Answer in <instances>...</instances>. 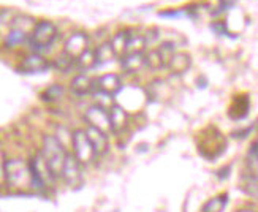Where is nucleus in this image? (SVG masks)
Returning a JSON list of instances; mask_svg holds the SVG:
<instances>
[{
  "instance_id": "nucleus-1",
  "label": "nucleus",
  "mask_w": 258,
  "mask_h": 212,
  "mask_svg": "<svg viewBox=\"0 0 258 212\" xmlns=\"http://www.w3.org/2000/svg\"><path fill=\"white\" fill-rule=\"evenodd\" d=\"M41 155H43L44 162L48 163L52 174L55 176V179L62 177L65 160H67V155H69V152H67V149L63 146V143L54 135L43 136Z\"/></svg>"
},
{
  "instance_id": "nucleus-2",
  "label": "nucleus",
  "mask_w": 258,
  "mask_h": 212,
  "mask_svg": "<svg viewBox=\"0 0 258 212\" xmlns=\"http://www.w3.org/2000/svg\"><path fill=\"white\" fill-rule=\"evenodd\" d=\"M57 35H59V30L51 21H40L37 22L35 29L32 30L27 41L32 51L40 54L41 51H46L52 46L54 41L57 40Z\"/></svg>"
},
{
  "instance_id": "nucleus-3",
  "label": "nucleus",
  "mask_w": 258,
  "mask_h": 212,
  "mask_svg": "<svg viewBox=\"0 0 258 212\" xmlns=\"http://www.w3.org/2000/svg\"><path fill=\"white\" fill-rule=\"evenodd\" d=\"M29 168H30V181H32L30 184L33 185V188H37L38 192H44L55 181V176L49 170V166L44 162L41 154L30 159Z\"/></svg>"
},
{
  "instance_id": "nucleus-4",
  "label": "nucleus",
  "mask_w": 258,
  "mask_h": 212,
  "mask_svg": "<svg viewBox=\"0 0 258 212\" xmlns=\"http://www.w3.org/2000/svg\"><path fill=\"white\" fill-rule=\"evenodd\" d=\"M72 148H73V154L75 157L81 162L83 166L91 165L92 162H95V159L98 155L95 154V149L92 146L91 139H89L86 128H76L72 133Z\"/></svg>"
},
{
  "instance_id": "nucleus-5",
  "label": "nucleus",
  "mask_w": 258,
  "mask_h": 212,
  "mask_svg": "<svg viewBox=\"0 0 258 212\" xmlns=\"http://www.w3.org/2000/svg\"><path fill=\"white\" fill-rule=\"evenodd\" d=\"M4 177L8 185H21L24 182H32L30 181V168L29 163H24L22 160H7L4 154V165H2Z\"/></svg>"
},
{
  "instance_id": "nucleus-6",
  "label": "nucleus",
  "mask_w": 258,
  "mask_h": 212,
  "mask_svg": "<svg viewBox=\"0 0 258 212\" xmlns=\"http://www.w3.org/2000/svg\"><path fill=\"white\" fill-rule=\"evenodd\" d=\"M81 162L75 157V154H69L65 160L63 166V173H62V179L69 184L72 188H80L84 182L83 171H81Z\"/></svg>"
},
{
  "instance_id": "nucleus-7",
  "label": "nucleus",
  "mask_w": 258,
  "mask_h": 212,
  "mask_svg": "<svg viewBox=\"0 0 258 212\" xmlns=\"http://www.w3.org/2000/svg\"><path fill=\"white\" fill-rule=\"evenodd\" d=\"M84 120L89 127H95L98 130H103L106 133H111V124H109V111L100 105L91 106L84 114Z\"/></svg>"
},
{
  "instance_id": "nucleus-8",
  "label": "nucleus",
  "mask_w": 258,
  "mask_h": 212,
  "mask_svg": "<svg viewBox=\"0 0 258 212\" xmlns=\"http://www.w3.org/2000/svg\"><path fill=\"white\" fill-rule=\"evenodd\" d=\"M49 66H51V63L44 59L41 54L32 52V54L26 55V57L21 60L18 70L22 75H38V73L49 70Z\"/></svg>"
},
{
  "instance_id": "nucleus-9",
  "label": "nucleus",
  "mask_w": 258,
  "mask_h": 212,
  "mask_svg": "<svg viewBox=\"0 0 258 212\" xmlns=\"http://www.w3.org/2000/svg\"><path fill=\"white\" fill-rule=\"evenodd\" d=\"M95 83H97V91L106 97H116L117 94L124 91V84H122L120 76L116 73L102 75L98 80H95Z\"/></svg>"
},
{
  "instance_id": "nucleus-10",
  "label": "nucleus",
  "mask_w": 258,
  "mask_h": 212,
  "mask_svg": "<svg viewBox=\"0 0 258 212\" xmlns=\"http://www.w3.org/2000/svg\"><path fill=\"white\" fill-rule=\"evenodd\" d=\"M109 124H111V133L114 135H119L122 133L127 125H128V120H130V113L120 105H113L109 109Z\"/></svg>"
},
{
  "instance_id": "nucleus-11",
  "label": "nucleus",
  "mask_w": 258,
  "mask_h": 212,
  "mask_svg": "<svg viewBox=\"0 0 258 212\" xmlns=\"http://www.w3.org/2000/svg\"><path fill=\"white\" fill-rule=\"evenodd\" d=\"M63 48H65L63 51L67 54H70L73 59H78L84 51L89 49V37L83 32H76L69 37V40L65 41Z\"/></svg>"
},
{
  "instance_id": "nucleus-12",
  "label": "nucleus",
  "mask_w": 258,
  "mask_h": 212,
  "mask_svg": "<svg viewBox=\"0 0 258 212\" xmlns=\"http://www.w3.org/2000/svg\"><path fill=\"white\" fill-rule=\"evenodd\" d=\"M97 89L95 80H92L91 76L87 75H76L73 80L70 81V91L76 97H86L91 95Z\"/></svg>"
},
{
  "instance_id": "nucleus-13",
  "label": "nucleus",
  "mask_w": 258,
  "mask_h": 212,
  "mask_svg": "<svg viewBox=\"0 0 258 212\" xmlns=\"http://www.w3.org/2000/svg\"><path fill=\"white\" fill-rule=\"evenodd\" d=\"M86 133L89 139H91L92 146L95 149V154L98 155H105L109 149V138H108V133L103 130H98L95 127H86Z\"/></svg>"
},
{
  "instance_id": "nucleus-14",
  "label": "nucleus",
  "mask_w": 258,
  "mask_h": 212,
  "mask_svg": "<svg viewBox=\"0 0 258 212\" xmlns=\"http://www.w3.org/2000/svg\"><path fill=\"white\" fill-rule=\"evenodd\" d=\"M143 66H146V52H133L120 57V68L128 75L141 72Z\"/></svg>"
},
{
  "instance_id": "nucleus-15",
  "label": "nucleus",
  "mask_w": 258,
  "mask_h": 212,
  "mask_svg": "<svg viewBox=\"0 0 258 212\" xmlns=\"http://www.w3.org/2000/svg\"><path fill=\"white\" fill-rule=\"evenodd\" d=\"M190 66H192V57L187 52H176L166 68L170 70L173 75H182L185 73Z\"/></svg>"
},
{
  "instance_id": "nucleus-16",
  "label": "nucleus",
  "mask_w": 258,
  "mask_h": 212,
  "mask_svg": "<svg viewBox=\"0 0 258 212\" xmlns=\"http://www.w3.org/2000/svg\"><path fill=\"white\" fill-rule=\"evenodd\" d=\"M95 57H97V66H103L111 63L114 59H117V54L113 48L111 41L102 43L98 48H95Z\"/></svg>"
},
{
  "instance_id": "nucleus-17",
  "label": "nucleus",
  "mask_w": 258,
  "mask_h": 212,
  "mask_svg": "<svg viewBox=\"0 0 258 212\" xmlns=\"http://www.w3.org/2000/svg\"><path fill=\"white\" fill-rule=\"evenodd\" d=\"M132 38V30H120L117 32L116 35L111 38V44H113V48L117 54V57L120 59L122 55H125V51H127V46H128V41Z\"/></svg>"
},
{
  "instance_id": "nucleus-18",
  "label": "nucleus",
  "mask_w": 258,
  "mask_h": 212,
  "mask_svg": "<svg viewBox=\"0 0 258 212\" xmlns=\"http://www.w3.org/2000/svg\"><path fill=\"white\" fill-rule=\"evenodd\" d=\"M228 201H230L228 193L216 195V196H212L211 199H208V201L203 204L201 212H223V210H225V207L228 206Z\"/></svg>"
},
{
  "instance_id": "nucleus-19",
  "label": "nucleus",
  "mask_w": 258,
  "mask_h": 212,
  "mask_svg": "<svg viewBox=\"0 0 258 212\" xmlns=\"http://www.w3.org/2000/svg\"><path fill=\"white\" fill-rule=\"evenodd\" d=\"M76 66L80 68L81 72H87V70H92L97 66V57H95V49L89 48L87 51H84L80 57L76 59Z\"/></svg>"
},
{
  "instance_id": "nucleus-20",
  "label": "nucleus",
  "mask_w": 258,
  "mask_h": 212,
  "mask_svg": "<svg viewBox=\"0 0 258 212\" xmlns=\"http://www.w3.org/2000/svg\"><path fill=\"white\" fill-rule=\"evenodd\" d=\"M35 19L30 18V16H26V15H19L16 16L13 21H11V29H15V30H21V32H24L27 33V35H30L32 30L35 29Z\"/></svg>"
},
{
  "instance_id": "nucleus-21",
  "label": "nucleus",
  "mask_w": 258,
  "mask_h": 212,
  "mask_svg": "<svg viewBox=\"0 0 258 212\" xmlns=\"http://www.w3.org/2000/svg\"><path fill=\"white\" fill-rule=\"evenodd\" d=\"M241 188L252 198H258V174H245L241 179Z\"/></svg>"
},
{
  "instance_id": "nucleus-22",
  "label": "nucleus",
  "mask_w": 258,
  "mask_h": 212,
  "mask_svg": "<svg viewBox=\"0 0 258 212\" xmlns=\"http://www.w3.org/2000/svg\"><path fill=\"white\" fill-rule=\"evenodd\" d=\"M63 94H65V91L62 86L52 84L41 92V100L43 102H48V103H54V102H57V100H60L63 97Z\"/></svg>"
},
{
  "instance_id": "nucleus-23",
  "label": "nucleus",
  "mask_w": 258,
  "mask_h": 212,
  "mask_svg": "<svg viewBox=\"0 0 258 212\" xmlns=\"http://www.w3.org/2000/svg\"><path fill=\"white\" fill-rule=\"evenodd\" d=\"M26 40H29V35L24 32H21V30H15V29H11L8 32V35L5 37V48H15L18 46V44H22Z\"/></svg>"
},
{
  "instance_id": "nucleus-24",
  "label": "nucleus",
  "mask_w": 258,
  "mask_h": 212,
  "mask_svg": "<svg viewBox=\"0 0 258 212\" xmlns=\"http://www.w3.org/2000/svg\"><path fill=\"white\" fill-rule=\"evenodd\" d=\"M73 65H76V59H73L70 54H67L65 51L60 54V55H57V59L54 60V66L57 68L59 72H62V73H65V72H69Z\"/></svg>"
},
{
  "instance_id": "nucleus-25",
  "label": "nucleus",
  "mask_w": 258,
  "mask_h": 212,
  "mask_svg": "<svg viewBox=\"0 0 258 212\" xmlns=\"http://www.w3.org/2000/svg\"><path fill=\"white\" fill-rule=\"evenodd\" d=\"M238 0H219V11L217 13H223V11H227L228 8H233L234 4H236Z\"/></svg>"
},
{
  "instance_id": "nucleus-26",
  "label": "nucleus",
  "mask_w": 258,
  "mask_h": 212,
  "mask_svg": "<svg viewBox=\"0 0 258 212\" xmlns=\"http://www.w3.org/2000/svg\"><path fill=\"white\" fill-rule=\"evenodd\" d=\"M236 212H256V210H253V209H247V207H244V209H238Z\"/></svg>"
},
{
  "instance_id": "nucleus-27",
  "label": "nucleus",
  "mask_w": 258,
  "mask_h": 212,
  "mask_svg": "<svg viewBox=\"0 0 258 212\" xmlns=\"http://www.w3.org/2000/svg\"><path fill=\"white\" fill-rule=\"evenodd\" d=\"M114 212H119V210H114Z\"/></svg>"
}]
</instances>
